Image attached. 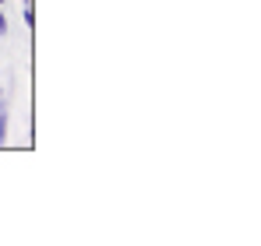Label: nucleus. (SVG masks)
<instances>
[{"instance_id": "f257e3e1", "label": "nucleus", "mask_w": 261, "mask_h": 246, "mask_svg": "<svg viewBox=\"0 0 261 246\" xmlns=\"http://www.w3.org/2000/svg\"><path fill=\"white\" fill-rule=\"evenodd\" d=\"M21 21H25V25H29V28H32V25H36V11H32V7H29V4H25V11H21Z\"/></svg>"}, {"instance_id": "f03ea898", "label": "nucleus", "mask_w": 261, "mask_h": 246, "mask_svg": "<svg viewBox=\"0 0 261 246\" xmlns=\"http://www.w3.org/2000/svg\"><path fill=\"white\" fill-rule=\"evenodd\" d=\"M0 141H7V113H0Z\"/></svg>"}, {"instance_id": "7ed1b4c3", "label": "nucleus", "mask_w": 261, "mask_h": 246, "mask_svg": "<svg viewBox=\"0 0 261 246\" xmlns=\"http://www.w3.org/2000/svg\"><path fill=\"white\" fill-rule=\"evenodd\" d=\"M0 36H7V18H4V7H0Z\"/></svg>"}, {"instance_id": "20e7f679", "label": "nucleus", "mask_w": 261, "mask_h": 246, "mask_svg": "<svg viewBox=\"0 0 261 246\" xmlns=\"http://www.w3.org/2000/svg\"><path fill=\"white\" fill-rule=\"evenodd\" d=\"M0 106H4V91H0Z\"/></svg>"}, {"instance_id": "39448f33", "label": "nucleus", "mask_w": 261, "mask_h": 246, "mask_svg": "<svg viewBox=\"0 0 261 246\" xmlns=\"http://www.w3.org/2000/svg\"><path fill=\"white\" fill-rule=\"evenodd\" d=\"M4 4H7V0H0V7H4Z\"/></svg>"}, {"instance_id": "423d86ee", "label": "nucleus", "mask_w": 261, "mask_h": 246, "mask_svg": "<svg viewBox=\"0 0 261 246\" xmlns=\"http://www.w3.org/2000/svg\"><path fill=\"white\" fill-rule=\"evenodd\" d=\"M21 4H32V0H21Z\"/></svg>"}]
</instances>
